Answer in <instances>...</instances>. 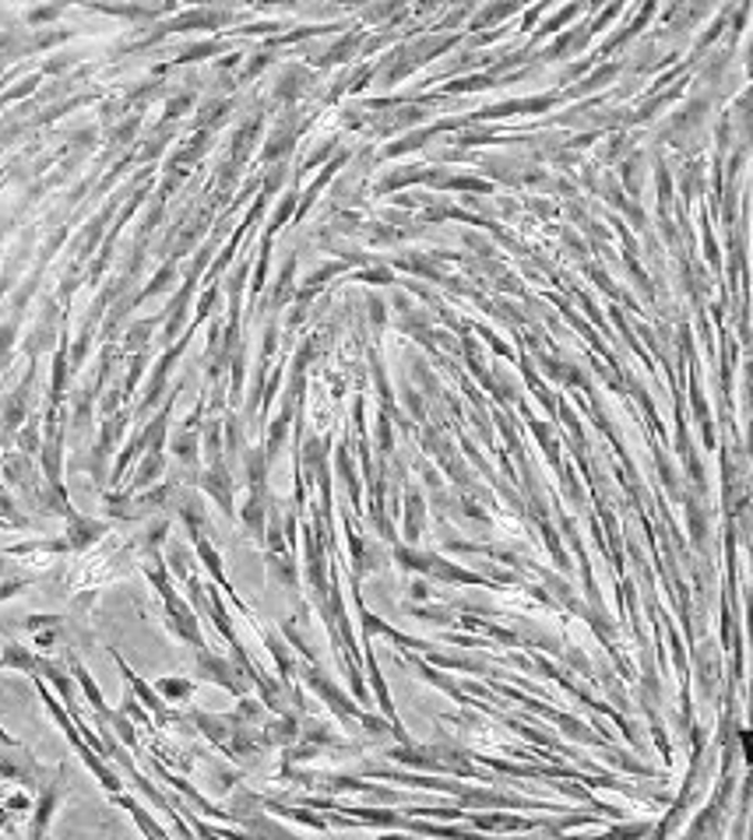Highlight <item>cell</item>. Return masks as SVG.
<instances>
[{
  "instance_id": "7",
  "label": "cell",
  "mask_w": 753,
  "mask_h": 840,
  "mask_svg": "<svg viewBox=\"0 0 753 840\" xmlns=\"http://www.w3.org/2000/svg\"><path fill=\"white\" fill-rule=\"evenodd\" d=\"M8 525H11V521H0V528H8Z\"/></svg>"
},
{
  "instance_id": "6",
  "label": "cell",
  "mask_w": 753,
  "mask_h": 840,
  "mask_svg": "<svg viewBox=\"0 0 753 840\" xmlns=\"http://www.w3.org/2000/svg\"><path fill=\"white\" fill-rule=\"evenodd\" d=\"M11 570V563H4V556H0V577H4Z\"/></svg>"
},
{
  "instance_id": "2",
  "label": "cell",
  "mask_w": 753,
  "mask_h": 840,
  "mask_svg": "<svg viewBox=\"0 0 753 840\" xmlns=\"http://www.w3.org/2000/svg\"><path fill=\"white\" fill-rule=\"evenodd\" d=\"M64 788H68V767H56V770H50V777L43 785L35 788V812H32V837H47V830H50V816L56 812V806H61V798H64Z\"/></svg>"
},
{
  "instance_id": "5",
  "label": "cell",
  "mask_w": 753,
  "mask_h": 840,
  "mask_svg": "<svg viewBox=\"0 0 753 840\" xmlns=\"http://www.w3.org/2000/svg\"><path fill=\"white\" fill-rule=\"evenodd\" d=\"M0 743H18V738H11V735H8L4 728H0Z\"/></svg>"
},
{
  "instance_id": "3",
  "label": "cell",
  "mask_w": 753,
  "mask_h": 840,
  "mask_svg": "<svg viewBox=\"0 0 753 840\" xmlns=\"http://www.w3.org/2000/svg\"><path fill=\"white\" fill-rule=\"evenodd\" d=\"M25 588H29V580H25V577H14V580H0V602H8V598L22 594Z\"/></svg>"
},
{
  "instance_id": "1",
  "label": "cell",
  "mask_w": 753,
  "mask_h": 840,
  "mask_svg": "<svg viewBox=\"0 0 753 840\" xmlns=\"http://www.w3.org/2000/svg\"><path fill=\"white\" fill-rule=\"evenodd\" d=\"M50 777V770L22 746V743H0V781H14L22 788H39Z\"/></svg>"
},
{
  "instance_id": "4",
  "label": "cell",
  "mask_w": 753,
  "mask_h": 840,
  "mask_svg": "<svg viewBox=\"0 0 753 840\" xmlns=\"http://www.w3.org/2000/svg\"><path fill=\"white\" fill-rule=\"evenodd\" d=\"M4 788H0V830H4V833H14V823H11V809L4 806Z\"/></svg>"
}]
</instances>
